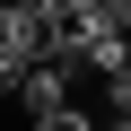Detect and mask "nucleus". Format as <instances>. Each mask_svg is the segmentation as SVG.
Instances as JSON below:
<instances>
[{"mask_svg": "<svg viewBox=\"0 0 131 131\" xmlns=\"http://www.w3.org/2000/svg\"><path fill=\"white\" fill-rule=\"evenodd\" d=\"M52 52V9L44 0H0V61H44Z\"/></svg>", "mask_w": 131, "mask_h": 131, "instance_id": "f257e3e1", "label": "nucleus"}, {"mask_svg": "<svg viewBox=\"0 0 131 131\" xmlns=\"http://www.w3.org/2000/svg\"><path fill=\"white\" fill-rule=\"evenodd\" d=\"M105 122H114V131H131V61L105 79Z\"/></svg>", "mask_w": 131, "mask_h": 131, "instance_id": "f03ea898", "label": "nucleus"}, {"mask_svg": "<svg viewBox=\"0 0 131 131\" xmlns=\"http://www.w3.org/2000/svg\"><path fill=\"white\" fill-rule=\"evenodd\" d=\"M52 9V26H70V18H88V0H44Z\"/></svg>", "mask_w": 131, "mask_h": 131, "instance_id": "7ed1b4c3", "label": "nucleus"}, {"mask_svg": "<svg viewBox=\"0 0 131 131\" xmlns=\"http://www.w3.org/2000/svg\"><path fill=\"white\" fill-rule=\"evenodd\" d=\"M9 96H18V61H0V105H9Z\"/></svg>", "mask_w": 131, "mask_h": 131, "instance_id": "20e7f679", "label": "nucleus"}]
</instances>
